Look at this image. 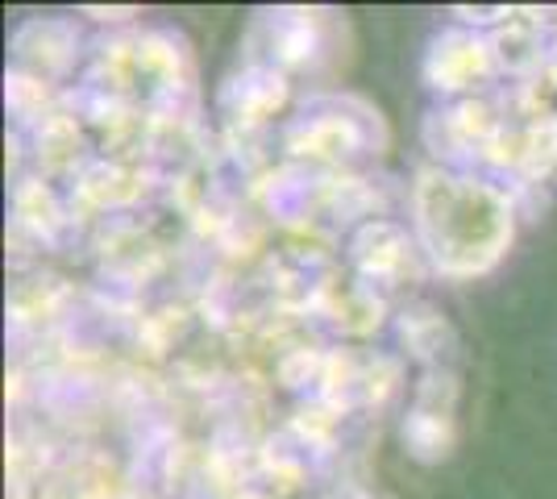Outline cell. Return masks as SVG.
<instances>
[{
  "mask_svg": "<svg viewBox=\"0 0 557 499\" xmlns=\"http://www.w3.org/2000/svg\"><path fill=\"white\" fill-rule=\"evenodd\" d=\"M420 254L445 279H479L499 266L516 238L508 191L454 166H420L412 184Z\"/></svg>",
  "mask_w": 557,
  "mask_h": 499,
  "instance_id": "obj_1",
  "label": "cell"
},
{
  "mask_svg": "<svg viewBox=\"0 0 557 499\" xmlns=\"http://www.w3.org/2000/svg\"><path fill=\"white\" fill-rule=\"evenodd\" d=\"M454 404H458V383L442 366H429V375L417 387V404L404 421L408 453L420 462H442L454 450Z\"/></svg>",
  "mask_w": 557,
  "mask_h": 499,
  "instance_id": "obj_2",
  "label": "cell"
},
{
  "mask_svg": "<svg viewBox=\"0 0 557 499\" xmlns=\"http://www.w3.org/2000/svg\"><path fill=\"white\" fill-rule=\"evenodd\" d=\"M495 67H499L495 42L483 34H470V29H445L424 54V79L437 92H470V88L487 84Z\"/></svg>",
  "mask_w": 557,
  "mask_h": 499,
  "instance_id": "obj_3",
  "label": "cell"
},
{
  "mask_svg": "<svg viewBox=\"0 0 557 499\" xmlns=\"http://www.w3.org/2000/svg\"><path fill=\"white\" fill-rule=\"evenodd\" d=\"M417 250L420 246H412L395 225H383V221L367 225V229L354 238V262L362 266L367 279H395L404 266H412V254H417Z\"/></svg>",
  "mask_w": 557,
  "mask_h": 499,
  "instance_id": "obj_4",
  "label": "cell"
},
{
  "mask_svg": "<svg viewBox=\"0 0 557 499\" xmlns=\"http://www.w3.org/2000/svg\"><path fill=\"white\" fill-rule=\"evenodd\" d=\"M404 337H408L412 354L433 358V366H442V346L449 341V329H445L442 316H433V312L408 316V312H404Z\"/></svg>",
  "mask_w": 557,
  "mask_h": 499,
  "instance_id": "obj_5",
  "label": "cell"
}]
</instances>
